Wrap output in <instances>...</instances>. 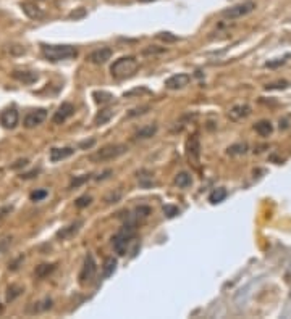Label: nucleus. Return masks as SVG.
<instances>
[{"label":"nucleus","mask_w":291,"mask_h":319,"mask_svg":"<svg viewBox=\"0 0 291 319\" xmlns=\"http://www.w3.org/2000/svg\"><path fill=\"white\" fill-rule=\"evenodd\" d=\"M41 53L45 60L52 61V63H57V61L63 60H71L78 57V49L73 47V45H41Z\"/></svg>","instance_id":"f257e3e1"},{"label":"nucleus","mask_w":291,"mask_h":319,"mask_svg":"<svg viewBox=\"0 0 291 319\" xmlns=\"http://www.w3.org/2000/svg\"><path fill=\"white\" fill-rule=\"evenodd\" d=\"M137 68H139V63L134 57H121L113 61V65L110 66V74L115 79H126L137 71Z\"/></svg>","instance_id":"f03ea898"},{"label":"nucleus","mask_w":291,"mask_h":319,"mask_svg":"<svg viewBox=\"0 0 291 319\" xmlns=\"http://www.w3.org/2000/svg\"><path fill=\"white\" fill-rule=\"evenodd\" d=\"M128 152V145L125 144H110L102 147L101 150H97L96 153H93L89 157V160L93 163H104V161H110L121 157L123 153Z\"/></svg>","instance_id":"7ed1b4c3"},{"label":"nucleus","mask_w":291,"mask_h":319,"mask_svg":"<svg viewBox=\"0 0 291 319\" xmlns=\"http://www.w3.org/2000/svg\"><path fill=\"white\" fill-rule=\"evenodd\" d=\"M136 232V224L134 223H125V226L121 228L117 234L113 236V248L120 256H123L126 253V247L129 244V240L134 237Z\"/></svg>","instance_id":"20e7f679"},{"label":"nucleus","mask_w":291,"mask_h":319,"mask_svg":"<svg viewBox=\"0 0 291 319\" xmlns=\"http://www.w3.org/2000/svg\"><path fill=\"white\" fill-rule=\"evenodd\" d=\"M256 9V4L254 2H243V4H236L233 7H228L224 12H222V17L227 18V20H238L249 15L252 10Z\"/></svg>","instance_id":"39448f33"},{"label":"nucleus","mask_w":291,"mask_h":319,"mask_svg":"<svg viewBox=\"0 0 291 319\" xmlns=\"http://www.w3.org/2000/svg\"><path fill=\"white\" fill-rule=\"evenodd\" d=\"M96 271H97V264L93 255H86V258H84L83 263V268L80 271V284H89L91 281L94 279L96 276Z\"/></svg>","instance_id":"423d86ee"},{"label":"nucleus","mask_w":291,"mask_h":319,"mask_svg":"<svg viewBox=\"0 0 291 319\" xmlns=\"http://www.w3.org/2000/svg\"><path fill=\"white\" fill-rule=\"evenodd\" d=\"M18 123H20V115L15 107L7 108V110L0 113V124H2L5 129H15L18 126Z\"/></svg>","instance_id":"0eeeda50"},{"label":"nucleus","mask_w":291,"mask_h":319,"mask_svg":"<svg viewBox=\"0 0 291 319\" xmlns=\"http://www.w3.org/2000/svg\"><path fill=\"white\" fill-rule=\"evenodd\" d=\"M191 82V76L186 73H178V74H173L170 76L168 79L165 81V87L170 89V90H178L186 87V85Z\"/></svg>","instance_id":"6e6552de"},{"label":"nucleus","mask_w":291,"mask_h":319,"mask_svg":"<svg viewBox=\"0 0 291 319\" xmlns=\"http://www.w3.org/2000/svg\"><path fill=\"white\" fill-rule=\"evenodd\" d=\"M45 118H47V112H45L44 108H37V110L29 112L25 116V128L31 129V128L39 126V124L45 121Z\"/></svg>","instance_id":"1a4fd4ad"},{"label":"nucleus","mask_w":291,"mask_h":319,"mask_svg":"<svg viewBox=\"0 0 291 319\" xmlns=\"http://www.w3.org/2000/svg\"><path fill=\"white\" fill-rule=\"evenodd\" d=\"M73 113H75V105L70 103V102H63L62 105L58 107V110L53 113L52 123L53 124H63Z\"/></svg>","instance_id":"9d476101"},{"label":"nucleus","mask_w":291,"mask_h":319,"mask_svg":"<svg viewBox=\"0 0 291 319\" xmlns=\"http://www.w3.org/2000/svg\"><path fill=\"white\" fill-rule=\"evenodd\" d=\"M113 55V50L109 49V47H101V49H97L94 52H91V55H89V61L91 63H96V65H104L107 63Z\"/></svg>","instance_id":"9b49d317"},{"label":"nucleus","mask_w":291,"mask_h":319,"mask_svg":"<svg viewBox=\"0 0 291 319\" xmlns=\"http://www.w3.org/2000/svg\"><path fill=\"white\" fill-rule=\"evenodd\" d=\"M186 155L189 160L199 161V157H201V141H199L197 136L189 137L186 141Z\"/></svg>","instance_id":"f8f14e48"},{"label":"nucleus","mask_w":291,"mask_h":319,"mask_svg":"<svg viewBox=\"0 0 291 319\" xmlns=\"http://www.w3.org/2000/svg\"><path fill=\"white\" fill-rule=\"evenodd\" d=\"M251 115V107L246 103H240V105H235L230 108L228 116L232 121H241V120H246L248 116Z\"/></svg>","instance_id":"ddd939ff"},{"label":"nucleus","mask_w":291,"mask_h":319,"mask_svg":"<svg viewBox=\"0 0 291 319\" xmlns=\"http://www.w3.org/2000/svg\"><path fill=\"white\" fill-rule=\"evenodd\" d=\"M83 220H78V221H75L71 224H68L65 226V228H62L58 232H57V239L60 240H66V239H71L75 234H78L80 229L83 228Z\"/></svg>","instance_id":"4468645a"},{"label":"nucleus","mask_w":291,"mask_h":319,"mask_svg":"<svg viewBox=\"0 0 291 319\" xmlns=\"http://www.w3.org/2000/svg\"><path fill=\"white\" fill-rule=\"evenodd\" d=\"M21 10H23V13H25L28 18H31V20H41V18H44V12L36 4L23 2L21 4Z\"/></svg>","instance_id":"2eb2a0df"},{"label":"nucleus","mask_w":291,"mask_h":319,"mask_svg":"<svg viewBox=\"0 0 291 319\" xmlns=\"http://www.w3.org/2000/svg\"><path fill=\"white\" fill-rule=\"evenodd\" d=\"M75 153V149L73 147H63V149H52L50 150V161L57 163V161H62L68 157H71V155Z\"/></svg>","instance_id":"dca6fc26"},{"label":"nucleus","mask_w":291,"mask_h":319,"mask_svg":"<svg viewBox=\"0 0 291 319\" xmlns=\"http://www.w3.org/2000/svg\"><path fill=\"white\" fill-rule=\"evenodd\" d=\"M12 76L23 84H34L37 79H39V74L36 71H13Z\"/></svg>","instance_id":"f3484780"},{"label":"nucleus","mask_w":291,"mask_h":319,"mask_svg":"<svg viewBox=\"0 0 291 319\" xmlns=\"http://www.w3.org/2000/svg\"><path fill=\"white\" fill-rule=\"evenodd\" d=\"M113 115H115L113 108H110V107L102 108V110L96 115V118H94V124H96V126H102V124H107V123H109V121L113 118Z\"/></svg>","instance_id":"a211bd4d"},{"label":"nucleus","mask_w":291,"mask_h":319,"mask_svg":"<svg viewBox=\"0 0 291 319\" xmlns=\"http://www.w3.org/2000/svg\"><path fill=\"white\" fill-rule=\"evenodd\" d=\"M157 134V126L156 124H148V126H142L136 131V134L134 137L136 139H149L152 136H156Z\"/></svg>","instance_id":"6ab92c4d"},{"label":"nucleus","mask_w":291,"mask_h":319,"mask_svg":"<svg viewBox=\"0 0 291 319\" xmlns=\"http://www.w3.org/2000/svg\"><path fill=\"white\" fill-rule=\"evenodd\" d=\"M254 129L260 137H269L273 132V126L270 121H259V123H256Z\"/></svg>","instance_id":"aec40b11"},{"label":"nucleus","mask_w":291,"mask_h":319,"mask_svg":"<svg viewBox=\"0 0 291 319\" xmlns=\"http://www.w3.org/2000/svg\"><path fill=\"white\" fill-rule=\"evenodd\" d=\"M175 184H177L180 189H188L193 185V177H191V174H188L186 171H183V173H178L177 177H175Z\"/></svg>","instance_id":"412c9836"},{"label":"nucleus","mask_w":291,"mask_h":319,"mask_svg":"<svg viewBox=\"0 0 291 319\" xmlns=\"http://www.w3.org/2000/svg\"><path fill=\"white\" fill-rule=\"evenodd\" d=\"M115 269H117V260H115V258H107L104 261V266H102V276H104V279L110 277L113 272H115Z\"/></svg>","instance_id":"4be33fe9"},{"label":"nucleus","mask_w":291,"mask_h":319,"mask_svg":"<svg viewBox=\"0 0 291 319\" xmlns=\"http://www.w3.org/2000/svg\"><path fill=\"white\" fill-rule=\"evenodd\" d=\"M227 198V190L224 189V187H219V189H215L213 190L210 195H209V201L212 205H217V203H222V201H224Z\"/></svg>","instance_id":"5701e85b"},{"label":"nucleus","mask_w":291,"mask_h":319,"mask_svg":"<svg viewBox=\"0 0 291 319\" xmlns=\"http://www.w3.org/2000/svg\"><path fill=\"white\" fill-rule=\"evenodd\" d=\"M115 97L110 94V92H105V90H97L94 92V100L97 103H101V105H105V103H109L112 102Z\"/></svg>","instance_id":"b1692460"},{"label":"nucleus","mask_w":291,"mask_h":319,"mask_svg":"<svg viewBox=\"0 0 291 319\" xmlns=\"http://www.w3.org/2000/svg\"><path fill=\"white\" fill-rule=\"evenodd\" d=\"M55 269V264H39V266L36 268V271H34V274H36V277H47L50 272Z\"/></svg>","instance_id":"393cba45"},{"label":"nucleus","mask_w":291,"mask_h":319,"mask_svg":"<svg viewBox=\"0 0 291 319\" xmlns=\"http://www.w3.org/2000/svg\"><path fill=\"white\" fill-rule=\"evenodd\" d=\"M227 152H228V155H244V153L248 152V145L243 144V142H240V144H233V145L228 147Z\"/></svg>","instance_id":"a878e982"},{"label":"nucleus","mask_w":291,"mask_h":319,"mask_svg":"<svg viewBox=\"0 0 291 319\" xmlns=\"http://www.w3.org/2000/svg\"><path fill=\"white\" fill-rule=\"evenodd\" d=\"M12 240H13L12 236H2V237H0V256H2L4 253H7V250H9L10 245H12Z\"/></svg>","instance_id":"bb28decb"},{"label":"nucleus","mask_w":291,"mask_h":319,"mask_svg":"<svg viewBox=\"0 0 291 319\" xmlns=\"http://www.w3.org/2000/svg\"><path fill=\"white\" fill-rule=\"evenodd\" d=\"M21 292H23V287H20V285H10L9 287V293H7V300L13 301L17 297H20Z\"/></svg>","instance_id":"cd10ccee"},{"label":"nucleus","mask_w":291,"mask_h":319,"mask_svg":"<svg viewBox=\"0 0 291 319\" xmlns=\"http://www.w3.org/2000/svg\"><path fill=\"white\" fill-rule=\"evenodd\" d=\"M288 81H278V82H273L265 85V90H281V89H286L288 87Z\"/></svg>","instance_id":"c85d7f7f"},{"label":"nucleus","mask_w":291,"mask_h":319,"mask_svg":"<svg viewBox=\"0 0 291 319\" xmlns=\"http://www.w3.org/2000/svg\"><path fill=\"white\" fill-rule=\"evenodd\" d=\"M91 201H93V197H91V195H83V197H80L78 200L75 201V205L78 208H86V206L91 205Z\"/></svg>","instance_id":"c756f323"},{"label":"nucleus","mask_w":291,"mask_h":319,"mask_svg":"<svg viewBox=\"0 0 291 319\" xmlns=\"http://www.w3.org/2000/svg\"><path fill=\"white\" fill-rule=\"evenodd\" d=\"M164 213L167 218H175L177 215H180V209L177 206H173V205H165L164 206Z\"/></svg>","instance_id":"7c9ffc66"},{"label":"nucleus","mask_w":291,"mask_h":319,"mask_svg":"<svg viewBox=\"0 0 291 319\" xmlns=\"http://www.w3.org/2000/svg\"><path fill=\"white\" fill-rule=\"evenodd\" d=\"M47 195H49V192L45 190V189H41V190H36V192L31 193V200L33 201H41V200H44Z\"/></svg>","instance_id":"2f4dec72"},{"label":"nucleus","mask_w":291,"mask_h":319,"mask_svg":"<svg viewBox=\"0 0 291 319\" xmlns=\"http://www.w3.org/2000/svg\"><path fill=\"white\" fill-rule=\"evenodd\" d=\"M157 37L162 39V41H165V42H177L178 41V37L173 36L172 33H159Z\"/></svg>","instance_id":"473e14b6"},{"label":"nucleus","mask_w":291,"mask_h":319,"mask_svg":"<svg viewBox=\"0 0 291 319\" xmlns=\"http://www.w3.org/2000/svg\"><path fill=\"white\" fill-rule=\"evenodd\" d=\"M149 213H151L149 206H139L136 209V220H139V218H148Z\"/></svg>","instance_id":"72a5a7b5"},{"label":"nucleus","mask_w":291,"mask_h":319,"mask_svg":"<svg viewBox=\"0 0 291 319\" xmlns=\"http://www.w3.org/2000/svg\"><path fill=\"white\" fill-rule=\"evenodd\" d=\"M86 181H89V176H88V174H84V176H81V177H76V179H73V181H71L70 189L78 187V185H81L83 182H86Z\"/></svg>","instance_id":"f704fd0d"},{"label":"nucleus","mask_w":291,"mask_h":319,"mask_svg":"<svg viewBox=\"0 0 291 319\" xmlns=\"http://www.w3.org/2000/svg\"><path fill=\"white\" fill-rule=\"evenodd\" d=\"M165 49H156V45H151L149 49H144L142 50V53L144 55H152V53H162Z\"/></svg>","instance_id":"c9c22d12"},{"label":"nucleus","mask_w":291,"mask_h":319,"mask_svg":"<svg viewBox=\"0 0 291 319\" xmlns=\"http://www.w3.org/2000/svg\"><path fill=\"white\" fill-rule=\"evenodd\" d=\"M286 58V57H285ZM285 58H277V61H267V63H265V66L267 68H277V66H280V65H283V63H285Z\"/></svg>","instance_id":"e433bc0d"},{"label":"nucleus","mask_w":291,"mask_h":319,"mask_svg":"<svg viewBox=\"0 0 291 319\" xmlns=\"http://www.w3.org/2000/svg\"><path fill=\"white\" fill-rule=\"evenodd\" d=\"M13 211V206L7 205V206H0V220H4L7 215H10Z\"/></svg>","instance_id":"4c0bfd02"},{"label":"nucleus","mask_w":291,"mask_h":319,"mask_svg":"<svg viewBox=\"0 0 291 319\" xmlns=\"http://www.w3.org/2000/svg\"><path fill=\"white\" fill-rule=\"evenodd\" d=\"M149 110V107H141V108H136V110H133L131 113H129L128 116L129 118H133V116H137V115H142V113H146Z\"/></svg>","instance_id":"58836bf2"},{"label":"nucleus","mask_w":291,"mask_h":319,"mask_svg":"<svg viewBox=\"0 0 291 319\" xmlns=\"http://www.w3.org/2000/svg\"><path fill=\"white\" fill-rule=\"evenodd\" d=\"M141 92H146V94H149L151 90H148V89H133V90L126 92L125 97H131V95H136V94H141Z\"/></svg>","instance_id":"ea45409f"},{"label":"nucleus","mask_w":291,"mask_h":319,"mask_svg":"<svg viewBox=\"0 0 291 319\" xmlns=\"http://www.w3.org/2000/svg\"><path fill=\"white\" fill-rule=\"evenodd\" d=\"M120 197H121V193H120V192H117V193H115V195L112 193L110 197H107V198H105V201H107V203H115V201H117V200H120Z\"/></svg>","instance_id":"a19ab883"},{"label":"nucleus","mask_w":291,"mask_h":319,"mask_svg":"<svg viewBox=\"0 0 291 319\" xmlns=\"http://www.w3.org/2000/svg\"><path fill=\"white\" fill-rule=\"evenodd\" d=\"M26 165H28V160H26V158H23V160H18L17 163H15V165H12V169H18V168L26 166Z\"/></svg>","instance_id":"79ce46f5"},{"label":"nucleus","mask_w":291,"mask_h":319,"mask_svg":"<svg viewBox=\"0 0 291 319\" xmlns=\"http://www.w3.org/2000/svg\"><path fill=\"white\" fill-rule=\"evenodd\" d=\"M39 171H41V169H33V171H29V173H26V174H21V177H23V179H31V177H34V176L39 174Z\"/></svg>","instance_id":"37998d69"},{"label":"nucleus","mask_w":291,"mask_h":319,"mask_svg":"<svg viewBox=\"0 0 291 319\" xmlns=\"http://www.w3.org/2000/svg\"><path fill=\"white\" fill-rule=\"evenodd\" d=\"M84 15H86V12H84L83 9L80 10V12H73V13H70V18H81V17H84Z\"/></svg>","instance_id":"c03bdc74"},{"label":"nucleus","mask_w":291,"mask_h":319,"mask_svg":"<svg viewBox=\"0 0 291 319\" xmlns=\"http://www.w3.org/2000/svg\"><path fill=\"white\" fill-rule=\"evenodd\" d=\"M110 174H112V171H110V169H107L105 173H102L101 176H97L96 179H97V181H102V179H107V177H109Z\"/></svg>","instance_id":"a18cd8bd"},{"label":"nucleus","mask_w":291,"mask_h":319,"mask_svg":"<svg viewBox=\"0 0 291 319\" xmlns=\"http://www.w3.org/2000/svg\"><path fill=\"white\" fill-rule=\"evenodd\" d=\"M20 261H23V256H20V258H18L17 261H13V263L10 264V266H9V268H10L12 271H15V269H18V264H20Z\"/></svg>","instance_id":"49530a36"},{"label":"nucleus","mask_w":291,"mask_h":319,"mask_svg":"<svg viewBox=\"0 0 291 319\" xmlns=\"http://www.w3.org/2000/svg\"><path fill=\"white\" fill-rule=\"evenodd\" d=\"M94 145V141H89V142H83L80 144V147H83V149H86V147H93Z\"/></svg>","instance_id":"de8ad7c7"},{"label":"nucleus","mask_w":291,"mask_h":319,"mask_svg":"<svg viewBox=\"0 0 291 319\" xmlns=\"http://www.w3.org/2000/svg\"><path fill=\"white\" fill-rule=\"evenodd\" d=\"M141 4H149V2H156V0H139Z\"/></svg>","instance_id":"09e8293b"}]
</instances>
